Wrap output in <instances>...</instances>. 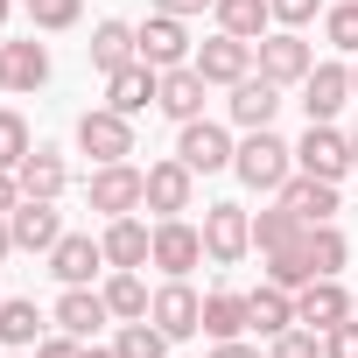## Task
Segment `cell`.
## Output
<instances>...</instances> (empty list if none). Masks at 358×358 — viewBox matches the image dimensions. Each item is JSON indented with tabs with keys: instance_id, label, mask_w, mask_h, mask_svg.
I'll list each match as a JSON object with an SVG mask.
<instances>
[{
	"instance_id": "obj_24",
	"label": "cell",
	"mask_w": 358,
	"mask_h": 358,
	"mask_svg": "<svg viewBox=\"0 0 358 358\" xmlns=\"http://www.w3.org/2000/svg\"><path fill=\"white\" fill-rule=\"evenodd\" d=\"M43 330H50V316L29 295H0V344H8V351H36Z\"/></svg>"
},
{
	"instance_id": "obj_4",
	"label": "cell",
	"mask_w": 358,
	"mask_h": 358,
	"mask_svg": "<svg viewBox=\"0 0 358 358\" xmlns=\"http://www.w3.org/2000/svg\"><path fill=\"white\" fill-rule=\"evenodd\" d=\"M253 64H260V78H274V85L288 92V85H302V78L316 71V50H309L295 29H267V36L253 43Z\"/></svg>"
},
{
	"instance_id": "obj_45",
	"label": "cell",
	"mask_w": 358,
	"mask_h": 358,
	"mask_svg": "<svg viewBox=\"0 0 358 358\" xmlns=\"http://www.w3.org/2000/svg\"><path fill=\"white\" fill-rule=\"evenodd\" d=\"M78 358H120V351H113V344H85Z\"/></svg>"
},
{
	"instance_id": "obj_2",
	"label": "cell",
	"mask_w": 358,
	"mask_h": 358,
	"mask_svg": "<svg viewBox=\"0 0 358 358\" xmlns=\"http://www.w3.org/2000/svg\"><path fill=\"white\" fill-rule=\"evenodd\" d=\"M85 197H92L99 218H134V211L148 204V169H134V162H99L92 183H85Z\"/></svg>"
},
{
	"instance_id": "obj_11",
	"label": "cell",
	"mask_w": 358,
	"mask_h": 358,
	"mask_svg": "<svg viewBox=\"0 0 358 358\" xmlns=\"http://www.w3.org/2000/svg\"><path fill=\"white\" fill-rule=\"evenodd\" d=\"M8 232H15V253H50L64 239V218H57V197H22L8 211Z\"/></svg>"
},
{
	"instance_id": "obj_3",
	"label": "cell",
	"mask_w": 358,
	"mask_h": 358,
	"mask_svg": "<svg viewBox=\"0 0 358 358\" xmlns=\"http://www.w3.org/2000/svg\"><path fill=\"white\" fill-rule=\"evenodd\" d=\"M295 169L323 176V183H344L351 176V134H337L330 120H309V134L295 141Z\"/></svg>"
},
{
	"instance_id": "obj_14",
	"label": "cell",
	"mask_w": 358,
	"mask_h": 358,
	"mask_svg": "<svg viewBox=\"0 0 358 358\" xmlns=\"http://www.w3.org/2000/svg\"><path fill=\"white\" fill-rule=\"evenodd\" d=\"M155 99H162V71H155V64H141V57H134V64H120V71L106 78V106H113V113H127V120H141Z\"/></svg>"
},
{
	"instance_id": "obj_35",
	"label": "cell",
	"mask_w": 358,
	"mask_h": 358,
	"mask_svg": "<svg viewBox=\"0 0 358 358\" xmlns=\"http://www.w3.org/2000/svg\"><path fill=\"white\" fill-rule=\"evenodd\" d=\"M36 148V134H29V120L15 113V106H0V169H22V155Z\"/></svg>"
},
{
	"instance_id": "obj_9",
	"label": "cell",
	"mask_w": 358,
	"mask_h": 358,
	"mask_svg": "<svg viewBox=\"0 0 358 358\" xmlns=\"http://www.w3.org/2000/svg\"><path fill=\"white\" fill-rule=\"evenodd\" d=\"M176 155H183L197 176H218V169H232V134L218 127V120H183V134H176Z\"/></svg>"
},
{
	"instance_id": "obj_30",
	"label": "cell",
	"mask_w": 358,
	"mask_h": 358,
	"mask_svg": "<svg viewBox=\"0 0 358 358\" xmlns=\"http://www.w3.org/2000/svg\"><path fill=\"white\" fill-rule=\"evenodd\" d=\"M50 85V50L29 36V43H8V92H36Z\"/></svg>"
},
{
	"instance_id": "obj_23",
	"label": "cell",
	"mask_w": 358,
	"mask_h": 358,
	"mask_svg": "<svg viewBox=\"0 0 358 358\" xmlns=\"http://www.w3.org/2000/svg\"><path fill=\"white\" fill-rule=\"evenodd\" d=\"M15 176H22V197H64L71 162H64L57 148H43V141H36V148L22 155V169H15Z\"/></svg>"
},
{
	"instance_id": "obj_6",
	"label": "cell",
	"mask_w": 358,
	"mask_h": 358,
	"mask_svg": "<svg viewBox=\"0 0 358 358\" xmlns=\"http://www.w3.org/2000/svg\"><path fill=\"white\" fill-rule=\"evenodd\" d=\"M197 260H204V225H190V218H155V253H148V267H162L169 281H190Z\"/></svg>"
},
{
	"instance_id": "obj_32",
	"label": "cell",
	"mask_w": 358,
	"mask_h": 358,
	"mask_svg": "<svg viewBox=\"0 0 358 358\" xmlns=\"http://www.w3.org/2000/svg\"><path fill=\"white\" fill-rule=\"evenodd\" d=\"M295 239H302V218L274 197V211L253 218V253H281V246H295Z\"/></svg>"
},
{
	"instance_id": "obj_43",
	"label": "cell",
	"mask_w": 358,
	"mask_h": 358,
	"mask_svg": "<svg viewBox=\"0 0 358 358\" xmlns=\"http://www.w3.org/2000/svg\"><path fill=\"white\" fill-rule=\"evenodd\" d=\"M15 204H22V176H15V169H0V218H8Z\"/></svg>"
},
{
	"instance_id": "obj_1",
	"label": "cell",
	"mask_w": 358,
	"mask_h": 358,
	"mask_svg": "<svg viewBox=\"0 0 358 358\" xmlns=\"http://www.w3.org/2000/svg\"><path fill=\"white\" fill-rule=\"evenodd\" d=\"M232 176L246 190H260V197H281V183L295 176V148L274 134V127H253L246 141H239V155H232Z\"/></svg>"
},
{
	"instance_id": "obj_15",
	"label": "cell",
	"mask_w": 358,
	"mask_h": 358,
	"mask_svg": "<svg viewBox=\"0 0 358 358\" xmlns=\"http://www.w3.org/2000/svg\"><path fill=\"white\" fill-rule=\"evenodd\" d=\"M344 316H358V302L344 295V281H337V274H323V281L295 288V323H309V330H337Z\"/></svg>"
},
{
	"instance_id": "obj_25",
	"label": "cell",
	"mask_w": 358,
	"mask_h": 358,
	"mask_svg": "<svg viewBox=\"0 0 358 358\" xmlns=\"http://www.w3.org/2000/svg\"><path fill=\"white\" fill-rule=\"evenodd\" d=\"M246 323H253L260 337H281V330L295 323V295H288V288H274V281H260V288L246 295Z\"/></svg>"
},
{
	"instance_id": "obj_33",
	"label": "cell",
	"mask_w": 358,
	"mask_h": 358,
	"mask_svg": "<svg viewBox=\"0 0 358 358\" xmlns=\"http://www.w3.org/2000/svg\"><path fill=\"white\" fill-rule=\"evenodd\" d=\"M113 351L120 358H169V330L155 316H134V323H120V344Z\"/></svg>"
},
{
	"instance_id": "obj_22",
	"label": "cell",
	"mask_w": 358,
	"mask_h": 358,
	"mask_svg": "<svg viewBox=\"0 0 358 358\" xmlns=\"http://www.w3.org/2000/svg\"><path fill=\"white\" fill-rule=\"evenodd\" d=\"M99 246H106V267H148V253H155V225H141V218H106Z\"/></svg>"
},
{
	"instance_id": "obj_48",
	"label": "cell",
	"mask_w": 358,
	"mask_h": 358,
	"mask_svg": "<svg viewBox=\"0 0 358 358\" xmlns=\"http://www.w3.org/2000/svg\"><path fill=\"white\" fill-rule=\"evenodd\" d=\"M351 169H358V127H351Z\"/></svg>"
},
{
	"instance_id": "obj_52",
	"label": "cell",
	"mask_w": 358,
	"mask_h": 358,
	"mask_svg": "<svg viewBox=\"0 0 358 358\" xmlns=\"http://www.w3.org/2000/svg\"><path fill=\"white\" fill-rule=\"evenodd\" d=\"M8 358H22V351H8Z\"/></svg>"
},
{
	"instance_id": "obj_47",
	"label": "cell",
	"mask_w": 358,
	"mask_h": 358,
	"mask_svg": "<svg viewBox=\"0 0 358 358\" xmlns=\"http://www.w3.org/2000/svg\"><path fill=\"white\" fill-rule=\"evenodd\" d=\"M0 92H8V43H0Z\"/></svg>"
},
{
	"instance_id": "obj_29",
	"label": "cell",
	"mask_w": 358,
	"mask_h": 358,
	"mask_svg": "<svg viewBox=\"0 0 358 358\" xmlns=\"http://www.w3.org/2000/svg\"><path fill=\"white\" fill-rule=\"evenodd\" d=\"M134 57H141V43H134L127 22H99V29H92V64H99L106 78H113L120 64H134Z\"/></svg>"
},
{
	"instance_id": "obj_10",
	"label": "cell",
	"mask_w": 358,
	"mask_h": 358,
	"mask_svg": "<svg viewBox=\"0 0 358 358\" xmlns=\"http://www.w3.org/2000/svg\"><path fill=\"white\" fill-rule=\"evenodd\" d=\"M190 64L204 71V85H225V92H232L239 78H253V43H246V36H225V29H218L211 43H197V57H190Z\"/></svg>"
},
{
	"instance_id": "obj_41",
	"label": "cell",
	"mask_w": 358,
	"mask_h": 358,
	"mask_svg": "<svg viewBox=\"0 0 358 358\" xmlns=\"http://www.w3.org/2000/svg\"><path fill=\"white\" fill-rule=\"evenodd\" d=\"M78 351H85V344H78L71 330H57V337H43V344H36V358H78Z\"/></svg>"
},
{
	"instance_id": "obj_5",
	"label": "cell",
	"mask_w": 358,
	"mask_h": 358,
	"mask_svg": "<svg viewBox=\"0 0 358 358\" xmlns=\"http://www.w3.org/2000/svg\"><path fill=\"white\" fill-rule=\"evenodd\" d=\"M246 253H253V211L246 204H211L204 211V260L239 267Z\"/></svg>"
},
{
	"instance_id": "obj_49",
	"label": "cell",
	"mask_w": 358,
	"mask_h": 358,
	"mask_svg": "<svg viewBox=\"0 0 358 358\" xmlns=\"http://www.w3.org/2000/svg\"><path fill=\"white\" fill-rule=\"evenodd\" d=\"M8 15H15V0H0V22H8Z\"/></svg>"
},
{
	"instance_id": "obj_27",
	"label": "cell",
	"mask_w": 358,
	"mask_h": 358,
	"mask_svg": "<svg viewBox=\"0 0 358 358\" xmlns=\"http://www.w3.org/2000/svg\"><path fill=\"white\" fill-rule=\"evenodd\" d=\"M211 15H218L225 36H246V43H260V36L274 29V8H267V0H211Z\"/></svg>"
},
{
	"instance_id": "obj_13",
	"label": "cell",
	"mask_w": 358,
	"mask_h": 358,
	"mask_svg": "<svg viewBox=\"0 0 358 358\" xmlns=\"http://www.w3.org/2000/svg\"><path fill=\"white\" fill-rule=\"evenodd\" d=\"M134 43H141V64H155V71H176V64L197 57V50H190V29L176 22V15H148V22L134 29Z\"/></svg>"
},
{
	"instance_id": "obj_17",
	"label": "cell",
	"mask_w": 358,
	"mask_h": 358,
	"mask_svg": "<svg viewBox=\"0 0 358 358\" xmlns=\"http://www.w3.org/2000/svg\"><path fill=\"white\" fill-rule=\"evenodd\" d=\"M281 204H288L302 225H330V218L344 211V204H337V183H323V176H302V169L281 183Z\"/></svg>"
},
{
	"instance_id": "obj_50",
	"label": "cell",
	"mask_w": 358,
	"mask_h": 358,
	"mask_svg": "<svg viewBox=\"0 0 358 358\" xmlns=\"http://www.w3.org/2000/svg\"><path fill=\"white\" fill-rule=\"evenodd\" d=\"M351 99H358V64H351Z\"/></svg>"
},
{
	"instance_id": "obj_21",
	"label": "cell",
	"mask_w": 358,
	"mask_h": 358,
	"mask_svg": "<svg viewBox=\"0 0 358 358\" xmlns=\"http://www.w3.org/2000/svg\"><path fill=\"white\" fill-rule=\"evenodd\" d=\"M204 92H211V85H204L197 64H176V71H162V99H155V106L183 127V120H204Z\"/></svg>"
},
{
	"instance_id": "obj_26",
	"label": "cell",
	"mask_w": 358,
	"mask_h": 358,
	"mask_svg": "<svg viewBox=\"0 0 358 358\" xmlns=\"http://www.w3.org/2000/svg\"><path fill=\"white\" fill-rule=\"evenodd\" d=\"M253 323H246V295L239 288H211L204 295V337L211 344H225V337H246Z\"/></svg>"
},
{
	"instance_id": "obj_39",
	"label": "cell",
	"mask_w": 358,
	"mask_h": 358,
	"mask_svg": "<svg viewBox=\"0 0 358 358\" xmlns=\"http://www.w3.org/2000/svg\"><path fill=\"white\" fill-rule=\"evenodd\" d=\"M323 358H358V316H344L337 330H323Z\"/></svg>"
},
{
	"instance_id": "obj_28",
	"label": "cell",
	"mask_w": 358,
	"mask_h": 358,
	"mask_svg": "<svg viewBox=\"0 0 358 358\" xmlns=\"http://www.w3.org/2000/svg\"><path fill=\"white\" fill-rule=\"evenodd\" d=\"M99 295H106V309H113L120 323L148 316V302H155V295H148V281H141V267H113V281H106Z\"/></svg>"
},
{
	"instance_id": "obj_51",
	"label": "cell",
	"mask_w": 358,
	"mask_h": 358,
	"mask_svg": "<svg viewBox=\"0 0 358 358\" xmlns=\"http://www.w3.org/2000/svg\"><path fill=\"white\" fill-rule=\"evenodd\" d=\"M22 8H36V0H22Z\"/></svg>"
},
{
	"instance_id": "obj_8",
	"label": "cell",
	"mask_w": 358,
	"mask_h": 358,
	"mask_svg": "<svg viewBox=\"0 0 358 358\" xmlns=\"http://www.w3.org/2000/svg\"><path fill=\"white\" fill-rule=\"evenodd\" d=\"M78 148H85L92 162H127V155H134V120L113 113V106H92V113L78 120Z\"/></svg>"
},
{
	"instance_id": "obj_40",
	"label": "cell",
	"mask_w": 358,
	"mask_h": 358,
	"mask_svg": "<svg viewBox=\"0 0 358 358\" xmlns=\"http://www.w3.org/2000/svg\"><path fill=\"white\" fill-rule=\"evenodd\" d=\"M267 8H274V22H281V29H302V22H316V15H323V0H267Z\"/></svg>"
},
{
	"instance_id": "obj_20",
	"label": "cell",
	"mask_w": 358,
	"mask_h": 358,
	"mask_svg": "<svg viewBox=\"0 0 358 358\" xmlns=\"http://www.w3.org/2000/svg\"><path fill=\"white\" fill-rule=\"evenodd\" d=\"M106 316H113V309H106V295H99V288H64V295H57V309H50V323H57V330H71L78 344H92Z\"/></svg>"
},
{
	"instance_id": "obj_37",
	"label": "cell",
	"mask_w": 358,
	"mask_h": 358,
	"mask_svg": "<svg viewBox=\"0 0 358 358\" xmlns=\"http://www.w3.org/2000/svg\"><path fill=\"white\" fill-rule=\"evenodd\" d=\"M267 358H323V330H309V323H288L281 337H274V351Z\"/></svg>"
},
{
	"instance_id": "obj_16",
	"label": "cell",
	"mask_w": 358,
	"mask_h": 358,
	"mask_svg": "<svg viewBox=\"0 0 358 358\" xmlns=\"http://www.w3.org/2000/svg\"><path fill=\"white\" fill-rule=\"evenodd\" d=\"M99 267H106V246H99L92 232H64V239L50 246V274H57L64 288H92Z\"/></svg>"
},
{
	"instance_id": "obj_44",
	"label": "cell",
	"mask_w": 358,
	"mask_h": 358,
	"mask_svg": "<svg viewBox=\"0 0 358 358\" xmlns=\"http://www.w3.org/2000/svg\"><path fill=\"white\" fill-rule=\"evenodd\" d=\"M211 358H260V351H253V344H246V337H225V344H218V351H211Z\"/></svg>"
},
{
	"instance_id": "obj_19",
	"label": "cell",
	"mask_w": 358,
	"mask_h": 358,
	"mask_svg": "<svg viewBox=\"0 0 358 358\" xmlns=\"http://www.w3.org/2000/svg\"><path fill=\"white\" fill-rule=\"evenodd\" d=\"M225 106H232V127H246V134H253V127H274V113H281V85L253 71V78H239V85H232V99H225Z\"/></svg>"
},
{
	"instance_id": "obj_36",
	"label": "cell",
	"mask_w": 358,
	"mask_h": 358,
	"mask_svg": "<svg viewBox=\"0 0 358 358\" xmlns=\"http://www.w3.org/2000/svg\"><path fill=\"white\" fill-rule=\"evenodd\" d=\"M323 36H330V50L358 57V0H337V8H323Z\"/></svg>"
},
{
	"instance_id": "obj_7",
	"label": "cell",
	"mask_w": 358,
	"mask_h": 358,
	"mask_svg": "<svg viewBox=\"0 0 358 358\" xmlns=\"http://www.w3.org/2000/svg\"><path fill=\"white\" fill-rule=\"evenodd\" d=\"M197 197V169L183 155H169V162H148V211L155 218H183Z\"/></svg>"
},
{
	"instance_id": "obj_38",
	"label": "cell",
	"mask_w": 358,
	"mask_h": 358,
	"mask_svg": "<svg viewBox=\"0 0 358 358\" xmlns=\"http://www.w3.org/2000/svg\"><path fill=\"white\" fill-rule=\"evenodd\" d=\"M29 15H36V29H43V36H57V29H78V15H85V0H36Z\"/></svg>"
},
{
	"instance_id": "obj_46",
	"label": "cell",
	"mask_w": 358,
	"mask_h": 358,
	"mask_svg": "<svg viewBox=\"0 0 358 358\" xmlns=\"http://www.w3.org/2000/svg\"><path fill=\"white\" fill-rule=\"evenodd\" d=\"M15 253V232H8V218H0V260H8Z\"/></svg>"
},
{
	"instance_id": "obj_42",
	"label": "cell",
	"mask_w": 358,
	"mask_h": 358,
	"mask_svg": "<svg viewBox=\"0 0 358 358\" xmlns=\"http://www.w3.org/2000/svg\"><path fill=\"white\" fill-rule=\"evenodd\" d=\"M211 0H155V15H176V22H190V15H204Z\"/></svg>"
},
{
	"instance_id": "obj_18",
	"label": "cell",
	"mask_w": 358,
	"mask_h": 358,
	"mask_svg": "<svg viewBox=\"0 0 358 358\" xmlns=\"http://www.w3.org/2000/svg\"><path fill=\"white\" fill-rule=\"evenodd\" d=\"M344 99H351V64H316V71L302 78V113H309V120H337Z\"/></svg>"
},
{
	"instance_id": "obj_34",
	"label": "cell",
	"mask_w": 358,
	"mask_h": 358,
	"mask_svg": "<svg viewBox=\"0 0 358 358\" xmlns=\"http://www.w3.org/2000/svg\"><path fill=\"white\" fill-rule=\"evenodd\" d=\"M267 281L295 295V288H309V281H316V267L302 260V246H281V253H267Z\"/></svg>"
},
{
	"instance_id": "obj_12",
	"label": "cell",
	"mask_w": 358,
	"mask_h": 358,
	"mask_svg": "<svg viewBox=\"0 0 358 358\" xmlns=\"http://www.w3.org/2000/svg\"><path fill=\"white\" fill-rule=\"evenodd\" d=\"M148 316L169 330V344H176V337H197V330H204V295H197L190 281H162L155 302H148Z\"/></svg>"
},
{
	"instance_id": "obj_31",
	"label": "cell",
	"mask_w": 358,
	"mask_h": 358,
	"mask_svg": "<svg viewBox=\"0 0 358 358\" xmlns=\"http://www.w3.org/2000/svg\"><path fill=\"white\" fill-rule=\"evenodd\" d=\"M295 246H302V260L316 267V281H323V274H337V267H344V253H351L337 225H302V239H295Z\"/></svg>"
}]
</instances>
